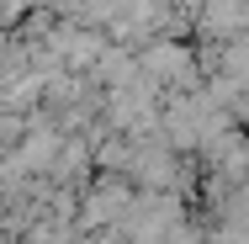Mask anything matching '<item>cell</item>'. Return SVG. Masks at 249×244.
I'll use <instances>...</instances> for the list:
<instances>
[{"instance_id":"1","label":"cell","mask_w":249,"mask_h":244,"mask_svg":"<svg viewBox=\"0 0 249 244\" xmlns=\"http://www.w3.org/2000/svg\"><path fill=\"white\" fill-rule=\"evenodd\" d=\"M138 75L149 80L154 91L164 96H180V91H196L201 85V64H196V53L186 48V43H175V38H154L149 48L138 53Z\"/></svg>"},{"instance_id":"3","label":"cell","mask_w":249,"mask_h":244,"mask_svg":"<svg viewBox=\"0 0 249 244\" xmlns=\"http://www.w3.org/2000/svg\"><path fill=\"white\" fill-rule=\"evenodd\" d=\"M191 27L201 32V43L244 38V0H201V11L191 16Z\"/></svg>"},{"instance_id":"2","label":"cell","mask_w":249,"mask_h":244,"mask_svg":"<svg viewBox=\"0 0 249 244\" xmlns=\"http://www.w3.org/2000/svg\"><path fill=\"white\" fill-rule=\"evenodd\" d=\"M127 181L122 175H106V181H96V191L85 196V202H74V228L80 234H101V228H111L117 223V212L127 207Z\"/></svg>"}]
</instances>
